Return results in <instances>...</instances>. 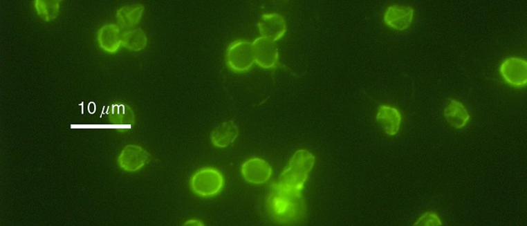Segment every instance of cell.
I'll return each mask as SVG.
<instances>
[{
    "label": "cell",
    "mask_w": 527,
    "mask_h": 226,
    "mask_svg": "<svg viewBox=\"0 0 527 226\" xmlns=\"http://www.w3.org/2000/svg\"><path fill=\"white\" fill-rule=\"evenodd\" d=\"M267 204L271 216L285 223L298 220L305 211L302 192L289 191L278 183L271 188Z\"/></svg>",
    "instance_id": "1"
},
{
    "label": "cell",
    "mask_w": 527,
    "mask_h": 226,
    "mask_svg": "<svg viewBox=\"0 0 527 226\" xmlns=\"http://www.w3.org/2000/svg\"><path fill=\"white\" fill-rule=\"evenodd\" d=\"M225 179L221 172L213 167H205L194 173L190 187L196 196L207 198L218 195L224 187Z\"/></svg>",
    "instance_id": "2"
},
{
    "label": "cell",
    "mask_w": 527,
    "mask_h": 226,
    "mask_svg": "<svg viewBox=\"0 0 527 226\" xmlns=\"http://www.w3.org/2000/svg\"><path fill=\"white\" fill-rule=\"evenodd\" d=\"M226 62L234 72L249 71L255 63L252 44L246 39L231 43L227 48Z\"/></svg>",
    "instance_id": "3"
},
{
    "label": "cell",
    "mask_w": 527,
    "mask_h": 226,
    "mask_svg": "<svg viewBox=\"0 0 527 226\" xmlns=\"http://www.w3.org/2000/svg\"><path fill=\"white\" fill-rule=\"evenodd\" d=\"M151 159V154L140 145L128 144L120 152L118 164L124 171L136 172L145 167Z\"/></svg>",
    "instance_id": "4"
},
{
    "label": "cell",
    "mask_w": 527,
    "mask_h": 226,
    "mask_svg": "<svg viewBox=\"0 0 527 226\" xmlns=\"http://www.w3.org/2000/svg\"><path fill=\"white\" fill-rule=\"evenodd\" d=\"M502 77L510 86L521 87L527 83V62L519 57L506 58L500 66Z\"/></svg>",
    "instance_id": "5"
},
{
    "label": "cell",
    "mask_w": 527,
    "mask_h": 226,
    "mask_svg": "<svg viewBox=\"0 0 527 226\" xmlns=\"http://www.w3.org/2000/svg\"><path fill=\"white\" fill-rule=\"evenodd\" d=\"M255 62L263 68H272L279 63V50L275 42L259 37L252 43Z\"/></svg>",
    "instance_id": "6"
},
{
    "label": "cell",
    "mask_w": 527,
    "mask_h": 226,
    "mask_svg": "<svg viewBox=\"0 0 527 226\" xmlns=\"http://www.w3.org/2000/svg\"><path fill=\"white\" fill-rule=\"evenodd\" d=\"M241 173L247 182L262 185L270 180L272 175V167L266 160L251 158L243 164Z\"/></svg>",
    "instance_id": "7"
},
{
    "label": "cell",
    "mask_w": 527,
    "mask_h": 226,
    "mask_svg": "<svg viewBox=\"0 0 527 226\" xmlns=\"http://www.w3.org/2000/svg\"><path fill=\"white\" fill-rule=\"evenodd\" d=\"M414 18V9L408 6L392 5L384 15V21L393 30L403 31L411 27Z\"/></svg>",
    "instance_id": "8"
},
{
    "label": "cell",
    "mask_w": 527,
    "mask_h": 226,
    "mask_svg": "<svg viewBox=\"0 0 527 226\" xmlns=\"http://www.w3.org/2000/svg\"><path fill=\"white\" fill-rule=\"evenodd\" d=\"M261 37L277 42L287 31V24L283 16L277 13L265 14L258 23Z\"/></svg>",
    "instance_id": "9"
},
{
    "label": "cell",
    "mask_w": 527,
    "mask_h": 226,
    "mask_svg": "<svg viewBox=\"0 0 527 226\" xmlns=\"http://www.w3.org/2000/svg\"><path fill=\"white\" fill-rule=\"evenodd\" d=\"M376 119L377 122L382 125L384 132L387 135L395 136L398 134L403 116L396 108L389 104H382L378 109Z\"/></svg>",
    "instance_id": "10"
},
{
    "label": "cell",
    "mask_w": 527,
    "mask_h": 226,
    "mask_svg": "<svg viewBox=\"0 0 527 226\" xmlns=\"http://www.w3.org/2000/svg\"><path fill=\"white\" fill-rule=\"evenodd\" d=\"M121 38H122V33L120 27L115 23L104 24L100 28L97 35L100 47L109 54H115L120 50L122 44Z\"/></svg>",
    "instance_id": "11"
},
{
    "label": "cell",
    "mask_w": 527,
    "mask_h": 226,
    "mask_svg": "<svg viewBox=\"0 0 527 226\" xmlns=\"http://www.w3.org/2000/svg\"><path fill=\"white\" fill-rule=\"evenodd\" d=\"M444 115L450 126L456 130L463 129L471 119V115L464 104L454 99H448L447 106L444 109Z\"/></svg>",
    "instance_id": "12"
},
{
    "label": "cell",
    "mask_w": 527,
    "mask_h": 226,
    "mask_svg": "<svg viewBox=\"0 0 527 226\" xmlns=\"http://www.w3.org/2000/svg\"><path fill=\"white\" fill-rule=\"evenodd\" d=\"M240 135V131L233 120L225 121L214 129L210 134L214 147L225 149L234 142Z\"/></svg>",
    "instance_id": "13"
},
{
    "label": "cell",
    "mask_w": 527,
    "mask_h": 226,
    "mask_svg": "<svg viewBox=\"0 0 527 226\" xmlns=\"http://www.w3.org/2000/svg\"><path fill=\"white\" fill-rule=\"evenodd\" d=\"M309 173H303L287 167L279 176L278 184L289 191L302 192Z\"/></svg>",
    "instance_id": "14"
},
{
    "label": "cell",
    "mask_w": 527,
    "mask_h": 226,
    "mask_svg": "<svg viewBox=\"0 0 527 226\" xmlns=\"http://www.w3.org/2000/svg\"><path fill=\"white\" fill-rule=\"evenodd\" d=\"M144 11L145 7L142 5L124 6L117 11V19L121 26L129 29L140 23Z\"/></svg>",
    "instance_id": "15"
},
{
    "label": "cell",
    "mask_w": 527,
    "mask_h": 226,
    "mask_svg": "<svg viewBox=\"0 0 527 226\" xmlns=\"http://www.w3.org/2000/svg\"><path fill=\"white\" fill-rule=\"evenodd\" d=\"M122 46L131 51H141L147 46L148 38L145 32L139 29H133L122 34Z\"/></svg>",
    "instance_id": "16"
},
{
    "label": "cell",
    "mask_w": 527,
    "mask_h": 226,
    "mask_svg": "<svg viewBox=\"0 0 527 226\" xmlns=\"http://www.w3.org/2000/svg\"><path fill=\"white\" fill-rule=\"evenodd\" d=\"M315 156L307 149L295 151L289 161L288 167L306 173H309L314 168Z\"/></svg>",
    "instance_id": "17"
},
{
    "label": "cell",
    "mask_w": 527,
    "mask_h": 226,
    "mask_svg": "<svg viewBox=\"0 0 527 226\" xmlns=\"http://www.w3.org/2000/svg\"><path fill=\"white\" fill-rule=\"evenodd\" d=\"M60 3L57 0H36L34 5L40 18L44 21H51L58 17Z\"/></svg>",
    "instance_id": "18"
},
{
    "label": "cell",
    "mask_w": 527,
    "mask_h": 226,
    "mask_svg": "<svg viewBox=\"0 0 527 226\" xmlns=\"http://www.w3.org/2000/svg\"><path fill=\"white\" fill-rule=\"evenodd\" d=\"M443 221L437 214L432 211H427L421 216L414 224L415 226H441Z\"/></svg>",
    "instance_id": "19"
},
{
    "label": "cell",
    "mask_w": 527,
    "mask_h": 226,
    "mask_svg": "<svg viewBox=\"0 0 527 226\" xmlns=\"http://www.w3.org/2000/svg\"><path fill=\"white\" fill-rule=\"evenodd\" d=\"M184 225L201 226V225H204V224L202 223L201 220L194 219V220H189L187 222H185Z\"/></svg>",
    "instance_id": "20"
}]
</instances>
